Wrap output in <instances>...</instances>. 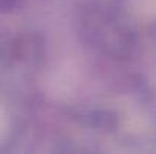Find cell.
<instances>
[{
	"label": "cell",
	"mask_w": 156,
	"mask_h": 154,
	"mask_svg": "<svg viewBox=\"0 0 156 154\" xmlns=\"http://www.w3.org/2000/svg\"><path fill=\"white\" fill-rule=\"evenodd\" d=\"M17 5V0H0V11H9Z\"/></svg>",
	"instance_id": "6da1fadb"
}]
</instances>
